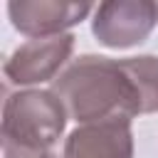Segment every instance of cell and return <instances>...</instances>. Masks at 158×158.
Listing matches in <instances>:
<instances>
[{
    "label": "cell",
    "instance_id": "6da1fadb",
    "mask_svg": "<svg viewBox=\"0 0 158 158\" xmlns=\"http://www.w3.org/2000/svg\"><path fill=\"white\" fill-rule=\"evenodd\" d=\"M49 91L64 104L67 116L79 126L128 121L141 116L138 89L123 59L81 54L52 81Z\"/></svg>",
    "mask_w": 158,
    "mask_h": 158
},
{
    "label": "cell",
    "instance_id": "7a4b0ae2",
    "mask_svg": "<svg viewBox=\"0 0 158 158\" xmlns=\"http://www.w3.org/2000/svg\"><path fill=\"white\" fill-rule=\"evenodd\" d=\"M67 109L49 89H17L5 96L2 158H44L67 128Z\"/></svg>",
    "mask_w": 158,
    "mask_h": 158
},
{
    "label": "cell",
    "instance_id": "3957f363",
    "mask_svg": "<svg viewBox=\"0 0 158 158\" xmlns=\"http://www.w3.org/2000/svg\"><path fill=\"white\" fill-rule=\"evenodd\" d=\"M158 22V2L151 0H106L99 2L91 32L109 49H128L141 44Z\"/></svg>",
    "mask_w": 158,
    "mask_h": 158
},
{
    "label": "cell",
    "instance_id": "277c9868",
    "mask_svg": "<svg viewBox=\"0 0 158 158\" xmlns=\"http://www.w3.org/2000/svg\"><path fill=\"white\" fill-rule=\"evenodd\" d=\"M74 42L77 37L72 32L22 42L2 64L5 79L17 86L54 81L64 72V64L74 52Z\"/></svg>",
    "mask_w": 158,
    "mask_h": 158
},
{
    "label": "cell",
    "instance_id": "5b68a950",
    "mask_svg": "<svg viewBox=\"0 0 158 158\" xmlns=\"http://www.w3.org/2000/svg\"><path fill=\"white\" fill-rule=\"evenodd\" d=\"M96 10L91 2H69V0H10L7 15L12 27L30 40L64 35L69 27L86 20Z\"/></svg>",
    "mask_w": 158,
    "mask_h": 158
},
{
    "label": "cell",
    "instance_id": "8992f818",
    "mask_svg": "<svg viewBox=\"0 0 158 158\" xmlns=\"http://www.w3.org/2000/svg\"><path fill=\"white\" fill-rule=\"evenodd\" d=\"M44 158H133L131 123L109 121L77 126Z\"/></svg>",
    "mask_w": 158,
    "mask_h": 158
},
{
    "label": "cell",
    "instance_id": "52a82bcc",
    "mask_svg": "<svg viewBox=\"0 0 158 158\" xmlns=\"http://www.w3.org/2000/svg\"><path fill=\"white\" fill-rule=\"evenodd\" d=\"M123 67L128 69V74L138 89L141 114H156L158 111V57H153V54L126 57Z\"/></svg>",
    "mask_w": 158,
    "mask_h": 158
}]
</instances>
